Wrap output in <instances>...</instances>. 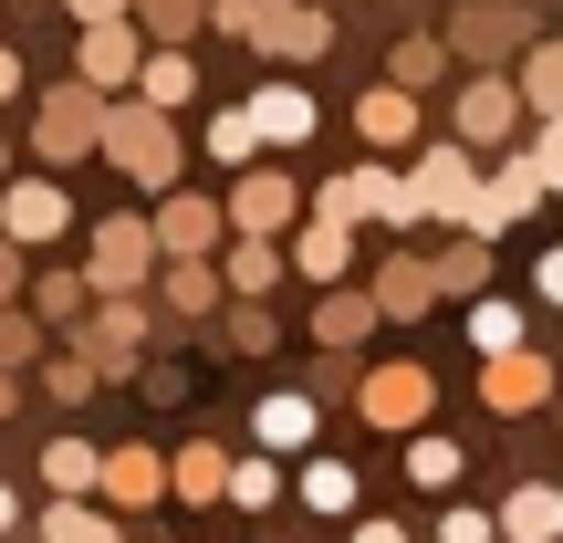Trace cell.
<instances>
[{"instance_id":"cell-24","label":"cell","mask_w":563,"mask_h":543,"mask_svg":"<svg viewBox=\"0 0 563 543\" xmlns=\"http://www.w3.org/2000/svg\"><path fill=\"white\" fill-rule=\"evenodd\" d=\"M543 293H553V303H563V251H553V262H543Z\"/></svg>"},{"instance_id":"cell-27","label":"cell","mask_w":563,"mask_h":543,"mask_svg":"<svg viewBox=\"0 0 563 543\" xmlns=\"http://www.w3.org/2000/svg\"><path fill=\"white\" fill-rule=\"evenodd\" d=\"M0 293H11V251H0Z\"/></svg>"},{"instance_id":"cell-13","label":"cell","mask_w":563,"mask_h":543,"mask_svg":"<svg viewBox=\"0 0 563 543\" xmlns=\"http://www.w3.org/2000/svg\"><path fill=\"white\" fill-rule=\"evenodd\" d=\"M407 470H418L428 491H449V481H460V449H449V439H418V449H407Z\"/></svg>"},{"instance_id":"cell-14","label":"cell","mask_w":563,"mask_h":543,"mask_svg":"<svg viewBox=\"0 0 563 543\" xmlns=\"http://www.w3.org/2000/svg\"><path fill=\"white\" fill-rule=\"evenodd\" d=\"M282 209H292V188H282V178H251V188H241V220H251V230H272Z\"/></svg>"},{"instance_id":"cell-11","label":"cell","mask_w":563,"mask_h":543,"mask_svg":"<svg viewBox=\"0 0 563 543\" xmlns=\"http://www.w3.org/2000/svg\"><path fill=\"white\" fill-rule=\"evenodd\" d=\"M470 335H481L490 356H511V345H522V314H511V303H481V314H470Z\"/></svg>"},{"instance_id":"cell-6","label":"cell","mask_w":563,"mask_h":543,"mask_svg":"<svg viewBox=\"0 0 563 543\" xmlns=\"http://www.w3.org/2000/svg\"><path fill=\"white\" fill-rule=\"evenodd\" d=\"M490 398H501V408H532V398H543V366H532V356H501V366H490Z\"/></svg>"},{"instance_id":"cell-5","label":"cell","mask_w":563,"mask_h":543,"mask_svg":"<svg viewBox=\"0 0 563 543\" xmlns=\"http://www.w3.org/2000/svg\"><path fill=\"white\" fill-rule=\"evenodd\" d=\"M251 126H262V137H302V126H313V105H302L292 84H272V95L251 105Z\"/></svg>"},{"instance_id":"cell-28","label":"cell","mask_w":563,"mask_h":543,"mask_svg":"<svg viewBox=\"0 0 563 543\" xmlns=\"http://www.w3.org/2000/svg\"><path fill=\"white\" fill-rule=\"evenodd\" d=\"M84 11H115V0H84Z\"/></svg>"},{"instance_id":"cell-9","label":"cell","mask_w":563,"mask_h":543,"mask_svg":"<svg viewBox=\"0 0 563 543\" xmlns=\"http://www.w3.org/2000/svg\"><path fill=\"white\" fill-rule=\"evenodd\" d=\"M42 470H53V491H84V481H95V449H84V439H53V449H42Z\"/></svg>"},{"instance_id":"cell-18","label":"cell","mask_w":563,"mask_h":543,"mask_svg":"<svg viewBox=\"0 0 563 543\" xmlns=\"http://www.w3.org/2000/svg\"><path fill=\"white\" fill-rule=\"evenodd\" d=\"M230 491H241V512H262L282 481H272V460H241V481H230Z\"/></svg>"},{"instance_id":"cell-10","label":"cell","mask_w":563,"mask_h":543,"mask_svg":"<svg viewBox=\"0 0 563 543\" xmlns=\"http://www.w3.org/2000/svg\"><path fill=\"white\" fill-rule=\"evenodd\" d=\"M302 272H313V282H334V272H344V220L302 230Z\"/></svg>"},{"instance_id":"cell-1","label":"cell","mask_w":563,"mask_h":543,"mask_svg":"<svg viewBox=\"0 0 563 543\" xmlns=\"http://www.w3.org/2000/svg\"><path fill=\"white\" fill-rule=\"evenodd\" d=\"M365 419H386V428L428 419V377H418V366H386V377L365 387Z\"/></svg>"},{"instance_id":"cell-26","label":"cell","mask_w":563,"mask_h":543,"mask_svg":"<svg viewBox=\"0 0 563 543\" xmlns=\"http://www.w3.org/2000/svg\"><path fill=\"white\" fill-rule=\"evenodd\" d=\"M0 533H11V491H0Z\"/></svg>"},{"instance_id":"cell-15","label":"cell","mask_w":563,"mask_h":543,"mask_svg":"<svg viewBox=\"0 0 563 543\" xmlns=\"http://www.w3.org/2000/svg\"><path fill=\"white\" fill-rule=\"evenodd\" d=\"M365 137L397 146V137H407V95H365Z\"/></svg>"},{"instance_id":"cell-4","label":"cell","mask_w":563,"mask_h":543,"mask_svg":"<svg viewBox=\"0 0 563 543\" xmlns=\"http://www.w3.org/2000/svg\"><path fill=\"white\" fill-rule=\"evenodd\" d=\"M302 502H313V512H355V470H344V460H313V470H302Z\"/></svg>"},{"instance_id":"cell-23","label":"cell","mask_w":563,"mask_h":543,"mask_svg":"<svg viewBox=\"0 0 563 543\" xmlns=\"http://www.w3.org/2000/svg\"><path fill=\"white\" fill-rule=\"evenodd\" d=\"M355 543H407V533H397V523H365V533H355Z\"/></svg>"},{"instance_id":"cell-3","label":"cell","mask_w":563,"mask_h":543,"mask_svg":"<svg viewBox=\"0 0 563 543\" xmlns=\"http://www.w3.org/2000/svg\"><path fill=\"white\" fill-rule=\"evenodd\" d=\"M251 428H262V449H302V439H313V398H272Z\"/></svg>"},{"instance_id":"cell-7","label":"cell","mask_w":563,"mask_h":543,"mask_svg":"<svg viewBox=\"0 0 563 543\" xmlns=\"http://www.w3.org/2000/svg\"><path fill=\"white\" fill-rule=\"evenodd\" d=\"M11 230H21V241L63 230V199H53V188H11Z\"/></svg>"},{"instance_id":"cell-8","label":"cell","mask_w":563,"mask_h":543,"mask_svg":"<svg viewBox=\"0 0 563 543\" xmlns=\"http://www.w3.org/2000/svg\"><path fill=\"white\" fill-rule=\"evenodd\" d=\"M460 126H470V137H501V126H511V95H501V84H470Z\"/></svg>"},{"instance_id":"cell-16","label":"cell","mask_w":563,"mask_h":543,"mask_svg":"<svg viewBox=\"0 0 563 543\" xmlns=\"http://www.w3.org/2000/svg\"><path fill=\"white\" fill-rule=\"evenodd\" d=\"M418 303H428V272L397 262V272H386V314H418Z\"/></svg>"},{"instance_id":"cell-2","label":"cell","mask_w":563,"mask_h":543,"mask_svg":"<svg viewBox=\"0 0 563 543\" xmlns=\"http://www.w3.org/2000/svg\"><path fill=\"white\" fill-rule=\"evenodd\" d=\"M501 523H511V543H553L563 533V491H511Z\"/></svg>"},{"instance_id":"cell-22","label":"cell","mask_w":563,"mask_h":543,"mask_svg":"<svg viewBox=\"0 0 563 543\" xmlns=\"http://www.w3.org/2000/svg\"><path fill=\"white\" fill-rule=\"evenodd\" d=\"M543 178H563V126H553V137H543Z\"/></svg>"},{"instance_id":"cell-17","label":"cell","mask_w":563,"mask_h":543,"mask_svg":"<svg viewBox=\"0 0 563 543\" xmlns=\"http://www.w3.org/2000/svg\"><path fill=\"white\" fill-rule=\"evenodd\" d=\"M136 262H146V241H136V230H104V282H125Z\"/></svg>"},{"instance_id":"cell-20","label":"cell","mask_w":563,"mask_h":543,"mask_svg":"<svg viewBox=\"0 0 563 543\" xmlns=\"http://www.w3.org/2000/svg\"><path fill=\"white\" fill-rule=\"evenodd\" d=\"M439 543H490V523H481V512H449V523H439Z\"/></svg>"},{"instance_id":"cell-12","label":"cell","mask_w":563,"mask_h":543,"mask_svg":"<svg viewBox=\"0 0 563 543\" xmlns=\"http://www.w3.org/2000/svg\"><path fill=\"white\" fill-rule=\"evenodd\" d=\"M104 481H115V502H146V491H157V460L125 449V460H104Z\"/></svg>"},{"instance_id":"cell-25","label":"cell","mask_w":563,"mask_h":543,"mask_svg":"<svg viewBox=\"0 0 563 543\" xmlns=\"http://www.w3.org/2000/svg\"><path fill=\"white\" fill-rule=\"evenodd\" d=\"M0 95H11V53H0Z\"/></svg>"},{"instance_id":"cell-19","label":"cell","mask_w":563,"mask_h":543,"mask_svg":"<svg viewBox=\"0 0 563 543\" xmlns=\"http://www.w3.org/2000/svg\"><path fill=\"white\" fill-rule=\"evenodd\" d=\"M209 146H220V158H251V146H262V126H251V116H220V137H209Z\"/></svg>"},{"instance_id":"cell-21","label":"cell","mask_w":563,"mask_h":543,"mask_svg":"<svg viewBox=\"0 0 563 543\" xmlns=\"http://www.w3.org/2000/svg\"><path fill=\"white\" fill-rule=\"evenodd\" d=\"M532 95H543V105H563V53H543V63H532Z\"/></svg>"}]
</instances>
